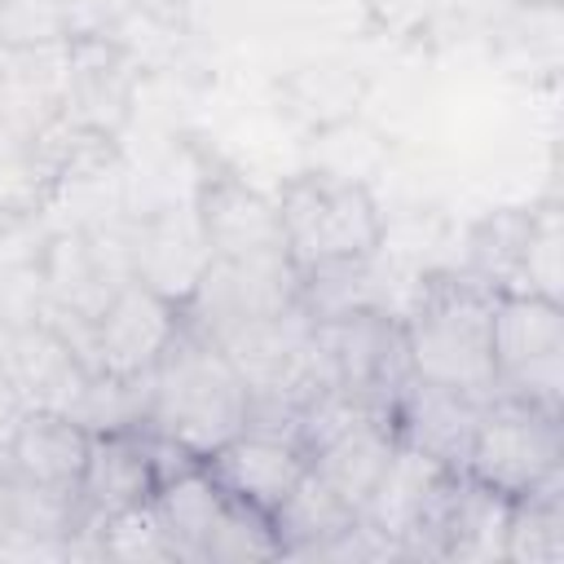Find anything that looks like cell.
Listing matches in <instances>:
<instances>
[{
  "label": "cell",
  "instance_id": "cell-1",
  "mask_svg": "<svg viewBox=\"0 0 564 564\" xmlns=\"http://www.w3.org/2000/svg\"><path fill=\"white\" fill-rule=\"evenodd\" d=\"M278 220L291 264L304 286L352 282L383 247V216L375 194L339 172H295L278 194Z\"/></svg>",
  "mask_w": 564,
  "mask_h": 564
},
{
  "label": "cell",
  "instance_id": "cell-2",
  "mask_svg": "<svg viewBox=\"0 0 564 564\" xmlns=\"http://www.w3.org/2000/svg\"><path fill=\"white\" fill-rule=\"evenodd\" d=\"M185 317V313H181ZM251 419V392L234 361L189 322H181L176 339L150 370L145 427L189 449L198 463L238 436Z\"/></svg>",
  "mask_w": 564,
  "mask_h": 564
},
{
  "label": "cell",
  "instance_id": "cell-3",
  "mask_svg": "<svg viewBox=\"0 0 564 564\" xmlns=\"http://www.w3.org/2000/svg\"><path fill=\"white\" fill-rule=\"evenodd\" d=\"M414 379L489 401L494 388V291L467 273H436L401 317Z\"/></svg>",
  "mask_w": 564,
  "mask_h": 564
},
{
  "label": "cell",
  "instance_id": "cell-4",
  "mask_svg": "<svg viewBox=\"0 0 564 564\" xmlns=\"http://www.w3.org/2000/svg\"><path fill=\"white\" fill-rule=\"evenodd\" d=\"M494 388L560 414L564 401V308L533 291L494 295Z\"/></svg>",
  "mask_w": 564,
  "mask_h": 564
},
{
  "label": "cell",
  "instance_id": "cell-5",
  "mask_svg": "<svg viewBox=\"0 0 564 564\" xmlns=\"http://www.w3.org/2000/svg\"><path fill=\"white\" fill-rule=\"evenodd\" d=\"M564 441H560V414L538 410L516 397H489L467 449L463 471L480 485L498 489L502 498H520L551 476H564Z\"/></svg>",
  "mask_w": 564,
  "mask_h": 564
},
{
  "label": "cell",
  "instance_id": "cell-6",
  "mask_svg": "<svg viewBox=\"0 0 564 564\" xmlns=\"http://www.w3.org/2000/svg\"><path fill=\"white\" fill-rule=\"evenodd\" d=\"M198 234L220 264L247 269H295L286 251V234L278 220V203L251 189L242 176H207L194 198Z\"/></svg>",
  "mask_w": 564,
  "mask_h": 564
},
{
  "label": "cell",
  "instance_id": "cell-7",
  "mask_svg": "<svg viewBox=\"0 0 564 564\" xmlns=\"http://www.w3.org/2000/svg\"><path fill=\"white\" fill-rule=\"evenodd\" d=\"M181 304L128 278L97 317V370L110 379H145L181 330Z\"/></svg>",
  "mask_w": 564,
  "mask_h": 564
},
{
  "label": "cell",
  "instance_id": "cell-8",
  "mask_svg": "<svg viewBox=\"0 0 564 564\" xmlns=\"http://www.w3.org/2000/svg\"><path fill=\"white\" fill-rule=\"evenodd\" d=\"M203 467L229 498L251 502L273 516L286 502V494L300 485V476L308 471V454L300 449V441H291L282 432L242 427L220 449H212L203 458Z\"/></svg>",
  "mask_w": 564,
  "mask_h": 564
},
{
  "label": "cell",
  "instance_id": "cell-9",
  "mask_svg": "<svg viewBox=\"0 0 564 564\" xmlns=\"http://www.w3.org/2000/svg\"><path fill=\"white\" fill-rule=\"evenodd\" d=\"M159 489L154 463H150V432L141 427H110L93 432L88 463L79 480V529H97L106 516H119L128 507L150 502Z\"/></svg>",
  "mask_w": 564,
  "mask_h": 564
},
{
  "label": "cell",
  "instance_id": "cell-10",
  "mask_svg": "<svg viewBox=\"0 0 564 564\" xmlns=\"http://www.w3.org/2000/svg\"><path fill=\"white\" fill-rule=\"evenodd\" d=\"M0 375L18 410H57V414H75V405L93 383L88 366L44 322H31L9 335L0 352Z\"/></svg>",
  "mask_w": 564,
  "mask_h": 564
},
{
  "label": "cell",
  "instance_id": "cell-11",
  "mask_svg": "<svg viewBox=\"0 0 564 564\" xmlns=\"http://www.w3.org/2000/svg\"><path fill=\"white\" fill-rule=\"evenodd\" d=\"M88 441H93V432L79 419H70V414H57V410H18L13 432L4 441V454H9V463L31 485L79 502Z\"/></svg>",
  "mask_w": 564,
  "mask_h": 564
},
{
  "label": "cell",
  "instance_id": "cell-12",
  "mask_svg": "<svg viewBox=\"0 0 564 564\" xmlns=\"http://www.w3.org/2000/svg\"><path fill=\"white\" fill-rule=\"evenodd\" d=\"M480 410H485L480 397L410 379V388L397 401V436L405 445L423 449L427 458H436L441 467L463 471L476 423H480Z\"/></svg>",
  "mask_w": 564,
  "mask_h": 564
},
{
  "label": "cell",
  "instance_id": "cell-13",
  "mask_svg": "<svg viewBox=\"0 0 564 564\" xmlns=\"http://www.w3.org/2000/svg\"><path fill=\"white\" fill-rule=\"evenodd\" d=\"M132 62L123 57V48L97 40V35H75L66 40V93H62V110L101 128V132H119V123L128 119L132 106Z\"/></svg>",
  "mask_w": 564,
  "mask_h": 564
},
{
  "label": "cell",
  "instance_id": "cell-14",
  "mask_svg": "<svg viewBox=\"0 0 564 564\" xmlns=\"http://www.w3.org/2000/svg\"><path fill=\"white\" fill-rule=\"evenodd\" d=\"M132 278L145 282L150 291L167 295L172 304H185L198 286V278L212 264V251L198 234V220H176V216H154L141 225L137 242L128 247Z\"/></svg>",
  "mask_w": 564,
  "mask_h": 564
},
{
  "label": "cell",
  "instance_id": "cell-15",
  "mask_svg": "<svg viewBox=\"0 0 564 564\" xmlns=\"http://www.w3.org/2000/svg\"><path fill=\"white\" fill-rule=\"evenodd\" d=\"M441 471H445V467H441L436 458H427L423 449L397 441V449H392L383 476L375 480V489L366 494L357 520L370 524V529H375L383 542H392L397 555H401V538L410 533V524H414V516H419V507H423V498H427V489H432V480H436Z\"/></svg>",
  "mask_w": 564,
  "mask_h": 564
},
{
  "label": "cell",
  "instance_id": "cell-16",
  "mask_svg": "<svg viewBox=\"0 0 564 564\" xmlns=\"http://www.w3.org/2000/svg\"><path fill=\"white\" fill-rule=\"evenodd\" d=\"M352 520H357V507L344 502L313 467L300 476V485L273 511V529H278L282 555H291V560H317L322 546H330Z\"/></svg>",
  "mask_w": 564,
  "mask_h": 564
},
{
  "label": "cell",
  "instance_id": "cell-17",
  "mask_svg": "<svg viewBox=\"0 0 564 564\" xmlns=\"http://www.w3.org/2000/svg\"><path fill=\"white\" fill-rule=\"evenodd\" d=\"M154 511L176 546V560H198L203 564V546H207V533L225 507V489L207 476V467H189V471H176L172 480H163L154 489Z\"/></svg>",
  "mask_w": 564,
  "mask_h": 564
},
{
  "label": "cell",
  "instance_id": "cell-18",
  "mask_svg": "<svg viewBox=\"0 0 564 564\" xmlns=\"http://www.w3.org/2000/svg\"><path fill=\"white\" fill-rule=\"evenodd\" d=\"M507 564H560L564 560V476L511 498Z\"/></svg>",
  "mask_w": 564,
  "mask_h": 564
},
{
  "label": "cell",
  "instance_id": "cell-19",
  "mask_svg": "<svg viewBox=\"0 0 564 564\" xmlns=\"http://www.w3.org/2000/svg\"><path fill=\"white\" fill-rule=\"evenodd\" d=\"M524 229H529V207H502L494 216H485L471 229V260H467V278H476L485 291L507 295L520 291V247H524Z\"/></svg>",
  "mask_w": 564,
  "mask_h": 564
},
{
  "label": "cell",
  "instance_id": "cell-20",
  "mask_svg": "<svg viewBox=\"0 0 564 564\" xmlns=\"http://www.w3.org/2000/svg\"><path fill=\"white\" fill-rule=\"evenodd\" d=\"M256 560H282L273 516L225 494V507L203 546V564H256Z\"/></svg>",
  "mask_w": 564,
  "mask_h": 564
},
{
  "label": "cell",
  "instance_id": "cell-21",
  "mask_svg": "<svg viewBox=\"0 0 564 564\" xmlns=\"http://www.w3.org/2000/svg\"><path fill=\"white\" fill-rule=\"evenodd\" d=\"M97 555L106 560H123V564H176V546L154 511V502H141V507H128L119 516H106L97 529Z\"/></svg>",
  "mask_w": 564,
  "mask_h": 564
},
{
  "label": "cell",
  "instance_id": "cell-22",
  "mask_svg": "<svg viewBox=\"0 0 564 564\" xmlns=\"http://www.w3.org/2000/svg\"><path fill=\"white\" fill-rule=\"evenodd\" d=\"M520 291L546 300H560L564 291V220L555 198L529 207V229L520 247Z\"/></svg>",
  "mask_w": 564,
  "mask_h": 564
},
{
  "label": "cell",
  "instance_id": "cell-23",
  "mask_svg": "<svg viewBox=\"0 0 564 564\" xmlns=\"http://www.w3.org/2000/svg\"><path fill=\"white\" fill-rule=\"evenodd\" d=\"M0 40L9 48H48L66 44V9L62 0H4L0 4Z\"/></svg>",
  "mask_w": 564,
  "mask_h": 564
},
{
  "label": "cell",
  "instance_id": "cell-24",
  "mask_svg": "<svg viewBox=\"0 0 564 564\" xmlns=\"http://www.w3.org/2000/svg\"><path fill=\"white\" fill-rule=\"evenodd\" d=\"M529 4H542V9H555L560 0H529Z\"/></svg>",
  "mask_w": 564,
  "mask_h": 564
}]
</instances>
